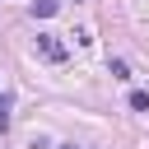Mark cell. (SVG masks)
<instances>
[{
	"instance_id": "3",
	"label": "cell",
	"mask_w": 149,
	"mask_h": 149,
	"mask_svg": "<svg viewBox=\"0 0 149 149\" xmlns=\"http://www.w3.org/2000/svg\"><path fill=\"white\" fill-rule=\"evenodd\" d=\"M130 112H149V93H144V88L130 93Z\"/></svg>"
},
{
	"instance_id": "2",
	"label": "cell",
	"mask_w": 149,
	"mask_h": 149,
	"mask_svg": "<svg viewBox=\"0 0 149 149\" xmlns=\"http://www.w3.org/2000/svg\"><path fill=\"white\" fill-rule=\"evenodd\" d=\"M56 9H61V0H33V14L37 19H51Z\"/></svg>"
},
{
	"instance_id": "1",
	"label": "cell",
	"mask_w": 149,
	"mask_h": 149,
	"mask_svg": "<svg viewBox=\"0 0 149 149\" xmlns=\"http://www.w3.org/2000/svg\"><path fill=\"white\" fill-rule=\"evenodd\" d=\"M37 51H42L47 61H65V47H61L51 33H37Z\"/></svg>"
},
{
	"instance_id": "4",
	"label": "cell",
	"mask_w": 149,
	"mask_h": 149,
	"mask_svg": "<svg viewBox=\"0 0 149 149\" xmlns=\"http://www.w3.org/2000/svg\"><path fill=\"white\" fill-rule=\"evenodd\" d=\"M107 70H112V79H130V65H126V61H112Z\"/></svg>"
}]
</instances>
